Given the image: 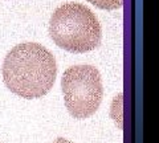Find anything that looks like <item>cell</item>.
Returning a JSON list of instances; mask_svg holds the SVG:
<instances>
[{
	"instance_id": "5",
	"label": "cell",
	"mask_w": 159,
	"mask_h": 143,
	"mask_svg": "<svg viewBox=\"0 0 159 143\" xmlns=\"http://www.w3.org/2000/svg\"><path fill=\"white\" fill-rule=\"evenodd\" d=\"M111 117L116 125L122 129V94H118V97H116L113 105H111Z\"/></svg>"
},
{
	"instance_id": "4",
	"label": "cell",
	"mask_w": 159,
	"mask_h": 143,
	"mask_svg": "<svg viewBox=\"0 0 159 143\" xmlns=\"http://www.w3.org/2000/svg\"><path fill=\"white\" fill-rule=\"evenodd\" d=\"M86 2L92 3L99 9H106V11H114L122 7L123 0H86Z\"/></svg>"
},
{
	"instance_id": "1",
	"label": "cell",
	"mask_w": 159,
	"mask_h": 143,
	"mask_svg": "<svg viewBox=\"0 0 159 143\" xmlns=\"http://www.w3.org/2000/svg\"><path fill=\"white\" fill-rule=\"evenodd\" d=\"M57 76L54 56L37 42L19 44L3 62V81L13 94L41 98L53 87Z\"/></svg>"
},
{
	"instance_id": "6",
	"label": "cell",
	"mask_w": 159,
	"mask_h": 143,
	"mask_svg": "<svg viewBox=\"0 0 159 143\" xmlns=\"http://www.w3.org/2000/svg\"><path fill=\"white\" fill-rule=\"evenodd\" d=\"M53 143H72V142L68 141V139H65V138H58V139H56Z\"/></svg>"
},
{
	"instance_id": "2",
	"label": "cell",
	"mask_w": 159,
	"mask_h": 143,
	"mask_svg": "<svg viewBox=\"0 0 159 143\" xmlns=\"http://www.w3.org/2000/svg\"><path fill=\"white\" fill-rule=\"evenodd\" d=\"M49 34L57 47L72 53H86L101 44L102 29L97 16L88 7L66 3L52 13Z\"/></svg>"
},
{
	"instance_id": "3",
	"label": "cell",
	"mask_w": 159,
	"mask_h": 143,
	"mask_svg": "<svg viewBox=\"0 0 159 143\" xmlns=\"http://www.w3.org/2000/svg\"><path fill=\"white\" fill-rule=\"evenodd\" d=\"M61 87L66 109L76 119L92 117L101 105L102 80L99 72L92 65L68 68L61 78Z\"/></svg>"
}]
</instances>
